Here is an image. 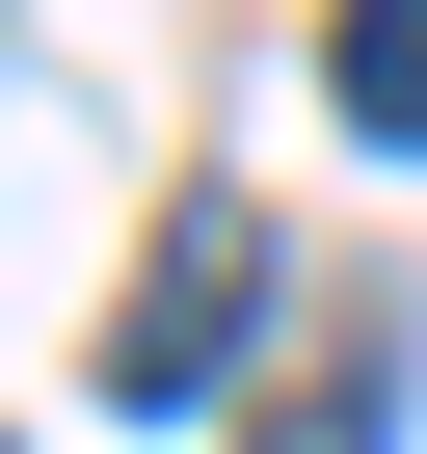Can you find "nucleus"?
I'll list each match as a JSON object with an SVG mask.
<instances>
[{
  "instance_id": "f257e3e1",
  "label": "nucleus",
  "mask_w": 427,
  "mask_h": 454,
  "mask_svg": "<svg viewBox=\"0 0 427 454\" xmlns=\"http://www.w3.org/2000/svg\"><path fill=\"white\" fill-rule=\"evenodd\" d=\"M241 321H268V214H187L160 294L107 321V401H214V374H241Z\"/></svg>"
},
{
  "instance_id": "f03ea898",
  "label": "nucleus",
  "mask_w": 427,
  "mask_h": 454,
  "mask_svg": "<svg viewBox=\"0 0 427 454\" xmlns=\"http://www.w3.org/2000/svg\"><path fill=\"white\" fill-rule=\"evenodd\" d=\"M347 134L427 160V0H347Z\"/></svg>"
},
{
  "instance_id": "7ed1b4c3",
  "label": "nucleus",
  "mask_w": 427,
  "mask_h": 454,
  "mask_svg": "<svg viewBox=\"0 0 427 454\" xmlns=\"http://www.w3.org/2000/svg\"><path fill=\"white\" fill-rule=\"evenodd\" d=\"M374 374H400V321H347V348H321V401H294L268 454H374Z\"/></svg>"
}]
</instances>
